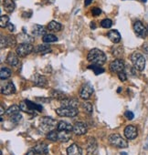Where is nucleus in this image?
<instances>
[{"label": "nucleus", "instance_id": "obj_1", "mask_svg": "<svg viewBox=\"0 0 148 155\" xmlns=\"http://www.w3.org/2000/svg\"><path fill=\"white\" fill-rule=\"evenodd\" d=\"M87 58L92 64H96L100 66L104 64L107 59L105 53L98 48H92V50H90V52L88 53Z\"/></svg>", "mask_w": 148, "mask_h": 155}, {"label": "nucleus", "instance_id": "obj_2", "mask_svg": "<svg viewBox=\"0 0 148 155\" xmlns=\"http://www.w3.org/2000/svg\"><path fill=\"white\" fill-rule=\"evenodd\" d=\"M56 126H58V124H57L56 120H53L52 118L42 117L39 120V127H40V130L43 132L49 133V131L53 130V129H55Z\"/></svg>", "mask_w": 148, "mask_h": 155}, {"label": "nucleus", "instance_id": "obj_3", "mask_svg": "<svg viewBox=\"0 0 148 155\" xmlns=\"http://www.w3.org/2000/svg\"><path fill=\"white\" fill-rule=\"evenodd\" d=\"M131 61L135 69L139 70V71H143L145 67V58L144 57L138 53V52H134L131 55Z\"/></svg>", "mask_w": 148, "mask_h": 155}, {"label": "nucleus", "instance_id": "obj_4", "mask_svg": "<svg viewBox=\"0 0 148 155\" xmlns=\"http://www.w3.org/2000/svg\"><path fill=\"white\" fill-rule=\"evenodd\" d=\"M109 141H110V143L113 146H114L116 148L123 149V148H127L128 147L127 141L123 138H122L119 134H112L109 137Z\"/></svg>", "mask_w": 148, "mask_h": 155}, {"label": "nucleus", "instance_id": "obj_5", "mask_svg": "<svg viewBox=\"0 0 148 155\" xmlns=\"http://www.w3.org/2000/svg\"><path fill=\"white\" fill-rule=\"evenodd\" d=\"M56 113L61 117L72 118V117H75L79 114V110H78V109H75V108L61 107V108H59L56 110Z\"/></svg>", "mask_w": 148, "mask_h": 155}, {"label": "nucleus", "instance_id": "obj_6", "mask_svg": "<svg viewBox=\"0 0 148 155\" xmlns=\"http://www.w3.org/2000/svg\"><path fill=\"white\" fill-rule=\"evenodd\" d=\"M33 46L31 44H28V43H20L17 48H16V52L17 55L19 57H26L28 55H29L32 51H34Z\"/></svg>", "mask_w": 148, "mask_h": 155}, {"label": "nucleus", "instance_id": "obj_7", "mask_svg": "<svg viewBox=\"0 0 148 155\" xmlns=\"http://www.w3.org/2000/svg\"><path fill=\"white\" fill-rule=\"evenodd\" d=\"M93 93V88L86 83V84H83L80 90V97L83 100H88Z\"/></svg>", "mask_w": 148, "mask_h": 155}, {"label": "nucleus", "instance_id": "obj_8", "mask_svg": "<svg viewBox=\"0 0 148 155\" xmlns=\"http://www.w3.org/2000/svg\"><path fill=\"white\" fill-rule=\"evenodd\" d=\"M124 69V62L123 59L117 58L114 59L111 64H110V70L115 73H119L121 71H123Z\"/></svg>", "mask_w": 148, "mask_h": 155}, {"label": "nucleus", "instance_id": "obj_9", "mask_svg": "<svg viewBox=\"0 0 148 155\" xmlns=\"http://www.w3.org/2000/svg\"><path fill=\"white\" fill-rule=\"evenodd\" d=\"M133 29L135 31V33L137 34L138 37L144 38L147 35V30L145 28V27L143 26V24L141 21H136L133 25Z\"/></svg>", "mask_w": 148, "mask_h": 155}, {"label": "nucleus", "instance_id": "obj_10", "mask_svg": "<svg viewBox=\"0 0 148 155\" xmlns=\"http://www.w3.org/2000/svg\"><path fill=\"white\" fill-rule=\"evenodd\" d=\"M124 135L128 140H134L138 135L136 127H134L133 125L126 126V128L124 129Z\"/></svg>", "mask_w": 148, "mask_h": 155}, {"label": "nucleus", "instance_id": "obj_11", "mask_svg": "<svg viewBox=\"0 0 148 155\" xmlns=\"http://www.w3.org/2000/svg\"><path fill=\"white\" fill-rule=\"evenodd\" d=\"M72 131L76 135H83L87 132V126L83 122H77L74 124Z\"/></svg>", "mask_w": 148, "mask_h": 155}, {"label": "nucleus", "instance_id": "obj_12", "mask_svg": "<svg viewBox=\"0 0 148 155\" xmlns=\"http://www.w3.org/2000/svg\"><path fill=\"white\" fill-rule=\"evenodd\" d=\"M87 152L88 155H96L97 154V142L95 139L91 138L88 141L87 146Z\"/></svg>", "mask_w": 148, "mask_h": 155}, {"label": "nucleus", "instance_id": "obj_13", "mask_svg": "<svg viewBox=\"0 0 148 155\" xmlns=\"http://www.w3.org/2000/svg\"><path fill=\"white\" fill-rule=\"evenodd\" d=\"M67 153L68 155H82V150L79 145H77L76 143H73L68 148Z\"/></svg>", "mask_w": 148, "mask_h": 155}, {"label": "nucleus", "instance_id": "obj_14", "mask_svg": "<svg viewBox=\"0 0 148 155\" xmlns=\"http://www.w3.org/2000/svg\"><path fill=\"white\" fill-rule=\"evenodd\" d=\"M16 45V40L12 37H1V48L7 47H14Z\"/></svg>", "mask_w": 148, "mask_h": 155}, {"label": "nucleus", "instance_id": "obj_15", "mask_svg": "<svg viewBox=\"0 0 148 155\" xmlns=\"http://www.w3.org/2000/svg\"><path fill=\"white\" fill-rule=\"evenodd\" d=\"M60 104L62 107H68V108H75L77 109L79 102L78 101L74 99H64L60 101Z\"/></svg>", "mask_w": 148, "mask_h": 155}, {"label": "nucleus", "instance_id": "obj_16", "mask_svg": "<svg viewBox=\"0 0 148 155\" xmlns=\"http://www.w3.org/2000/svg\"><path fill=\"white\" fill-rule=\"evenodd\" d=\"M1 92L4 95H11L16 92V87L12 82H9L6 85H4L1 88Z\"/></svg>", "mask_w": 148, "mask_h": 155}, {"label": "nucleus", "instance_id": "obj_17", "mask_svg": "<svg viewBox=\"0 0 148 155\" xmlns=\"http://www.w3.org/2000/svg\"><path fill=\"white\" fill-rule=\"evenodd\" d=\"M107 36L109 38V39L113 42V43H119L121 41V35L120 33L115 30V29H113L111 31H109L107 33Z\"/></svg>", "mask_w": 148, "mask_h": 155}, {"label": "nucleus", "instance_id": "obj_18", "mask_svg": "<svg viewBox=\"0 0 148 155\" xmlns=\"http://www.w3.org/2000/svg\"><path fill=\"white\" fill-rule=\"evenodd\" d=\"M33 81L34 83L39 86V87H43L47 84V80H46V78L39 75V74H36L34 77H33Z\"/></svg>", "mask_w": 148, "mask_h": 155}, {"label": "nucleus", "instance_id": "obj_19", "mask_svg": "<svg viewBox=\"0 0 148 155\" xmlns=\"http://www.w3.org/2000/svg\"><path fill=\"white\" fill-rule=\"evenodd\" d=\"M51 51V48L49 45L47 44H42V45H39L34 48V52L35 53H39V54H46Z\"/></svg>", "mask_w": 148, "mask_h": 155}, {"label": "nucleus", "instance_id": "obj_20", "mask_svg": "<svg viewBox=\"0 0 148 155\" xmlns=\"http://www.w3.org/2000/svg\"><path fill=\"white\" fill-rule=\"evenodd\" d=\"M32 34L34 36H37V37L45 36L46 35V29L44 27H42L40 25H35V26H33V28H32Z\"/></svg>", "mask_w": 148, "mask_h": 155}, {"label": "nucleus", "instance_id": "obj_21", "mask_svg": "<svg viewBox=\"0 0 148 155\" xmlns=\"http://www.w3.org/2000/svg\"><path fill=\"white\" fill-rule=\"evenodd\" d=\"M7 62H8L9 65L13 66V67H16V66H18V63H19L18 56H17L16 54H14L13 52H10V53H8V58H7Z\"/></svg>", "mask_w": 148, "mask_h": 155}, {"label": "nucleus", "instance_id": "obj_22", "mask_svg": "<svg viewBox=\"0 0 148 155\" xmlns=\"http://www.w3.org/2000/svg\"><path fill=\"white\" fill-rule=\"evenodd\" d=\"M3 6H4L5 10L8 13H12L16 8V5L13 0H4Z\"/></svg>", "mask_w": 148, "mask_h": 155}, {"label": "nucleus", "instance_id": "obj_23", "mask_svg": "<svg viewBox=\"0 0 148 155\" xmlns=\"http://www.w3.org/2000/svg\"><path fill=\"white\" fill-rule=\"evenodd\" d=\"M57 128H58L59 130H69V131H71L73 130V126L70 123H69L67 121H63V120H61V121H59L58 123Z\"/></svg>", "mask_w": 148, "mask_h": 155}, {"label": "nucleus", "instance_id": "obj_24", "mask_svg": "<svg viewBox=\"0 0 148 155\" xmlns=\"http://www.w3.org/2000/svg\"><path fill=\"white\" fill-rule=\"evenodd\" d=\"M71 138L70 131L69 130H59V140L61 142H67Z\"/></svg>", "mask_w": 148, "mask_h": 155}, {"label": "nucleus", "instance_id": "obj_25", "mask_svg": "<svg viewBox=\"0 0 148 155\" xmlns=\"http://www.w3.org/2000/svg\"><path fill=\"white\" fill-rule=\"evenodd\" d=\"M61 28H62L61 24H59V22H56V21H51L48 25V29L50 31H53V32H59L61 30Z\"/></svg>", "mask_w": 148, "mask_h": 155}, {"label": "nucleus", "instance_id": "obj_26", "mask_svg": "<svg viewBox=\"0 0 148 155\" xmlns=\"http://www.w3.org/2000/svg\"><path fill=\"white\" fill-rule=\"evenodd\" d=\"M34 150L36 151H38L39 153H41L43 155H47L48 152H49V148L44 143H39L38 145H36V147L34 148Z\"/></svg>", "mask_w": 148, "mask_h": 155}, {"label": "nucleus", "instance_id": "obj_27", "mask_svg": "<svg viewBox=\"0 0 148 155\" xmlns=\"http://www.w3.org/2000/svg\"><path fill=\"white\" fill-rule=\"evenodd\" d=\"M19 110H20V108H19L18 106H17V105H12V106H10V107L7 110L6 113H7L8 116L11 117V116H13V115H16V114L19 113Z\"/></svg>", "mask_w": 148, "mask_h": 155}, {"label": "nucleus", "instance_id": "obj_28", "mask_svg": "<svg viewBox=\"0 0 148 155\" xmlns=\"http://www.w3.org/2000/svg\"><path fill=\"white\" fill-rule=\"evenodd\" d=\"M12 72L9 68H2L0 70V77H1V80H7L11 76Z\"/></svg>", "mask_w": 148, "mask_h": 155}, {"label": "nucleus", "instance_id": "obj_29", "mask_svg": "<svg viewBox=\"0 0 148 155\" xmlns=\"http://www.w3.org/2000/svg\"><path fill=\"white\" fill-rule=\"evenodd\" d=\"M42 40L45 43H53L58 40V38L53 34H46L45 36H43Z\"/></svg>", "mask_w": 148, "mask_h": 155}, {"label": "nucleus", "instance_id": "obj_30", "mask_svg": "<svg viewBox=\"0 0 148 155\" xmlns=\"http://www.w3.org/2000/svg\"><path fill=\"white\" fill-rule=\"evenodd\" d=\"M19 108H20V110L24 111V112H28L29 114H32V115H36V112L35 110H32L31 109H29V107L27 105L26 101H22L19 105Z\"/></svg>", "mask_w": 148, "mask_h": 155}, {"label": "nucleus", "instance_id": "obj_31", "mask_svg": "<svg viewBox=\"0 0 148 155\" xmlns=\"http://www.w3.org/2000/svg\"><path fill=\"white\" fill-rule=\"evenodd\" d=\"M25 101H26L27 105L29 107V109H31L32 110H39V111H41L42 110L41 105H39L37 103H34V102H32V101H30L29 100H26Z\"/></svg>", "mask_w": 148, "mask_h": 155}, {"label": "nucleus", "instance_id": "obj_32", "mask_svg": "<svg viewBox=\"0 0 148 155\" xmlns=\"http://www.w3.org/2000/svg\"><path fill=\"white\" fill-rule=\"evenodd\" d=\"M88 68L92 69L96 75H99V74H102V73H103V72H104V69H103V68H101V66H100V65H96V64H92V65L89 66V67H88Z\"/></svg>", "mask_w": 148, "mask_h": 155}, {"label": "nucleus", "instance_id": "obj_33", "mask_svg": "<svg viewBox=\"0 0 148 155\" xmlns=\"http://www.w3.org/2000/svg\"><path fill=\"white\" fill-rule=\"evenodd\" d=\"M47 139L51 141H56L57 140H59V133L55 130H51L47 133Z\"/></svg>", "mask_w": 148, "mask_h": 155}, {"label": "nucleus", "instance_id": "obj_34", "mask_svg": "<svg viewBox=\"0 0 148 155\" xmlns=\"http://www.w3.org/2000/svg\"><path fill=\"white\" fill-rule=\"evenodd\" d=\"M18 39L22 42V43H28V44H29V42H31L32 40H33V38H30L29 36H28L27 34H20L19 36H18Z\"/></svg>", "mask_w": 148, "mask_h": 155}, {"label": "nucleus", "instance_id": "obj_35", "mask_svg": "<svg viewBox=\"0 0 148 155\" xmlns=\"http://www.w3.org/2000/svg\"><path fill=\"white\" fill-rule=\"evenodd\" d=\"M9 23V18L8 16H1V18H0V27L1 28H7L8 25Z\"/></svg>", "mask_w": 148, "mask_h": 155}, {"label": "nucleus", "instance_id": "obj_36", "mask_svg": "<svg viewBox=\"0 0 148 155\" xmlns=\"http://www.w3.org/2000/svg\"><path fill=\"white\" fill-rule=\"evenodd\" d=\"M112 25H113V22H112V20L109 19V18H104V19L102 20V22H101V26H102L103 28H110L112 27Z\"/></svg>", "mask_w": 148, "mask_h": 155}, {"label": "nucleus", "instance_id": "obj_37", "mask_svg": "<svg viewBox=\"0 0 148 155\" xmlns=\"http://www.w3.org/2000/svg\"><path fill=\"white\" fill-rule=\"evenodd\" d=\"M83 108L85 110V111L89 114H92V105L90 103V102H85L83 104Z\"/></svg>", "mask_w": 148, "mask_h": 155}, {"label": "nucleus", "instance_id": "obj_38", "mask_svg": "<svg viewBox=\"0 0 148 155\" xmlns=\"http://www.w3.org/2000/svg\"><path fill=\"white\" fill-rule=\"evenodd\" d=\"M21 119H22V115L19 114V113H18V114H16V115H13V116H11V118H10L11 121H13V122H18Z\"/></svg>", "mask_w": 148, "mask_h": 155}, {"label": "nucleus", "instance_id": "obj_39", "mask_svg": "<svg viewBox=\"0 0 148 155\" xmlns=\"http://www.w3.org/2000/svg\"><path fill=\"white\" fill-rule=\"evenodd\" d=\"M118 77H119V79H120L121 81H125L127 80V76H126V74H125L124 71L119 72V73H118Z\"/></svg>", "mask_w": 148, "mask_h": 155}, {"label": "nucleus", "instance_id": "obj_40", "mask_svg": "<svg viewBox=\"0 0 148 155\" xmlns=\"http://www.w3.org/2000/svg\"><path fill=\"white\" fill-rule=\"evenodd\" d=\"M92 13L93 16L97 17V16H100L102 14V10L100 8H94L92 9Z\"/></svg>", "mask_w": 148, "mask_h": 155}, {"label": "nucleus", "instance_id": "obj_41", "mask_svg": "<svg viewBox=\"0 0 148 155\" xmlns=\"http://www.w3.org/2000/svg\"><path fill=\"white\" fill-rule=\"evenodd\" d=\"M124 115H125V117H126L128 120H133V117H134V115H133V113L132 111H126Z\"/></svg>", "mask_w": 148, "mask_h": 155}, {"label": "nucleus", "instance_id": "obj_42", "mask_svg": "<svg viewBox=\"0 0 148 155\" xmlns=\"http://www.w3.org/2000/svg\"><path fill=\"white\" fill-rule=\"evenodd\" d=\"M142 49L145 54H148V43H144L142 47Z\"/></svg>", "mask_w": 148, "mask_h": 155}, {"label": "nucleus", "instance_id": "obj_43", "mask_svg": "<svg viewBox=\"0 0 148 155\" xmlns=\"http://www.w3.org/2000/svg\"><path fill=\"white\" fill-rule=\"evenodd\" d=\"M27 155H43V154H41V153H39L38 151H36L35 150H29V152H28V154Z\"/></svg>", "mask_w": 148, "mask_h": 155}, {"label": "nucleus", "instance_id": "obj_44", "mask_svg": "<svg viewBox=\"0 0 148 155\" xmlns=\"http://www.w3.org/2000/svg\"><path fill=\"white\" fill-rule=\"evenodd\" d=\"M8 29L10 31V32H13L14 30H15V28H14V25L12 24V23H8Z\"/></svg>", "mask_w": 148, "mask_h": 155}, {"label": "nucleus", "instance_id": "obj_45", "mask_svg": "<svg viewBox=\"0 0 148 155\" xmlns=\"http://www.w3.org/2000/svg\"><path fill=\"white\" fill-rule=\"evenodd\" d=\"M92 2V0H85V2H84V5H85V7H87V6H89L91 3Z\"/></svg>", "mask_w": 148, "mask_h": 155}, {"label": "nucleus", "instance_id": "obj_46", "mask_svg": "<svg viewBox=\"0 0 148 155\" xmlns=\"http://www.w3.org/2000/svg\"><path fill=\"white\" fill-rule=\"evenodd\" d=\"M95 28H96V27H95V23H94V22H92V23H91V28L95 29Z\"/></svg>", "mask_w": 148, "mask_h": 155}, {"label": "nucleus", "instance_id": "obj_47", "mask_svg": "<svg viewBox=\"0 0 148 155\" xmlns=\"http://www.w3.org/2000/svg\"><path fill=\"white\" fill-rule=\"evenodd\" d=\"M0 109H1V116H3V115H4V112H5V110H4V108H3V106H1V107H0Z\"/></svg>", "mask_w": 148, "mask_h": 155}, {"label": "nucleus", "instance_id": "obj_48", "mask_svg": "<svg viewBox=\"0 0 148 155\" xmlns=\"http://www.w3.org/2000/svg\"><path fill=\"white\" fill-rule=\"evenodd\" d=\"M121 155H127V154H126V153H124V152H122V153H121Z\"/></svg>", "mask_w": 148, "mask_h": 155}, {"label": "nucleus", "instance_id": "obj_49", "mask_svg": "<svg viewBox=\"0 0 148 155\" xmlns=\"http://www.w3.org/2000/svg\"><path fill=\"white\" fill-rule=\"evenodd\" d=\"M142 1H143V2H146V1H147V0H142Z\"/></svg>", "mask_w": 148, "mask_h": 155}]
</instances>
